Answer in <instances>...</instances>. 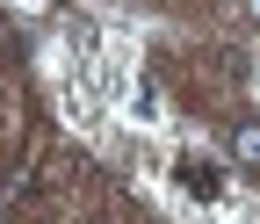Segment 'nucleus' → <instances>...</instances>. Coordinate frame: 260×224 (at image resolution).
Segmentation results:
<instances>
[{
	"label": "nucleus",
	"mask_w": 260,
	"mask_h": 224,
	"mask_svg": "<svg viewBox=\"0 0 260 224\" xmlns=\"http://www.w3.org/2000/svg\"><path fill=\"white\" fill-rule=\"evenodd\" d=\"M94 224H102V217H94Z\"/></svg>",
	"instance_id": "39448f33"
},
{
	"label": "nucleus",
	"mask_w": 260,
	"mask_h": 224,
	"mask_svg": "<svg viewBox=\"0 0 260 224\" xmlns=\"http://www.w3.org/2000/svg\"><path fill=\"white\" fill-rule=\"evenodd\" d=\"M232 152L246 159V167H260V123H239V138H232Z\"/></svg>",
	"instance_id": "7ed1b4c3"
},
{
	"label": "nucleus",
	"mask_w": 260,
	"mask_h": 224,
	"mask_svg": "<svg viewBox=\"0 0 260 224\" xmlns=\"http://www.w3.org/2000/svg\"><path fill=\"white\" fill-rule=\"evenodd\" d=\"M246 15H253V22H260V0H246Z\"/></svg>",
	"instance_id": "20e7f679"
},
{
	"label": "nucleus",
	"mask_w": 260,
	"mask_h": 224,
	"mask_svg": "<svg viewBox=\"0 0 260 224\" xmlns=\"http://www.w3.org/2000/svg\"><path fill=\"white\" fill-rule=\"evenodd\" d=\"M123 116L138 123V131H159V123H167V94L138 73V80H130V94H123Z\"/></svg>",
	"instance_id": "f03ea898"
},
{
	"label": "nucleus",
	"mask_w": 260,
	"mask_h": 224,
	"mask_svg": "<svg viewBox=\"0 0 260 224\" xmlns=\"http://www.w3.org/2000/svg\"><path fill=\"white\" fill-rule=\"evenodd\" d=\"M167 188L188 210H224L232 203V167L203 145H181V152H167Z\"/></svg>",
	"instance_id": "f257e3e1"
}]
</instances>
